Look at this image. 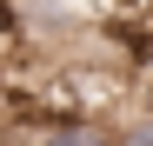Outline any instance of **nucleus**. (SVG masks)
<instances>
[{
  "mask_svg": "<svg viewBox=\"0 0 153 146\" xmlns=\"http://www.w3.org/2000/svg\"><path fill=\"white\" fill-rule=\"evenodd\" d=\"M27 146H113V126H100L87 113H40Z\"/></svg>",
  "mask_w": 153,
  "mask_h": 146,
  "instance_id": "obj_1",
  "label": "nucleus"
},
{
  "mask_svg": "<svg viewBox=\"0 0 153 146\" xmlns=\"http://www.w3.org/2000/svg\"><path fill=\"white\" fill-rule=\"evenodd\" d=\"M113 146H153V106L146 113H126L120 126H113Z\"/></svg>",
  "mask_w": 153,
  "mask_h": 146,
  "instance_id": "obj_2",
  "label": "nucleus"
},
{
  "mask_svg": "<svg viewBox=\"0 0 153 146\" xmlns=\"http://www.w3.org/2000/svg\"><path fill=\"white\" fill-rule=\"evenodd\" d=\"M146 27H153V0H146Z\"/></svg>",
  "mask_w": 153,
  "mask_h": 146,
  "instance_id": "obj_3",
  "label": "nucleus"
},
{
  "mask_svg": "<svg viewBox=\"0 0 153 146\" xmlns=\"http://www.w3.org/2000/svg\"><path fill=\"white\" fill-rule=\"evenodd\" d=\"M0 146H7V133H0Z\"/></svg>",
  "mask_w": 153,
  "mask_h": 146,
  "instance_id": "obj_4",
  "label": "nucleus"
},
{
  "mask_svg": "<svg viewBox=\"0 0 153 146\" xmlns=\"http://www.w3.org/2000/svg\"><path fill=\"white\" fill-rule=\"evenodd\" d=\"M140 7H146V0H140Z\"/></svg>",
  "mask_w": 153,
  "mask_h": 146,
  "instance_id": "obj_5",
  "label": "nucleus"
}]
</instances>
